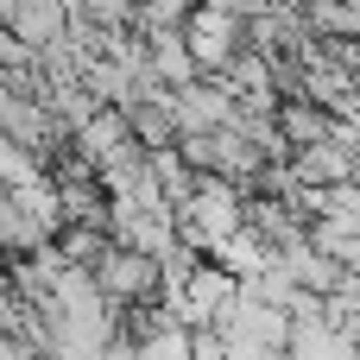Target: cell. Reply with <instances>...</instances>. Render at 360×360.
I'll return each mask as SVG.
<instances>
[{
    "label": "cell",
    "mask_w": 360,
    "mask_h": 360,
    "mask_svg": "<svg viewBox=\"0 0 360 360\" xmlns=\"http://www.w3.org/2000/svg\"><path fill=\"white\" fill-rule=\"evenodd\" d=\"M272 120H278V139L291 146V158L310 152V146H329V139H335V114H323V108L304 101V95H285V108H278Z\"/></svg>",
    "instance_id": "4"
},
{
    "label": "cell",
    "mask_w": 360,
    "mask_h": 360,
    "mask_svg": "<svg viewBox=\"0 0 360 360\" xmlns=\"http://www.w3.org/2000/svg\"><path fill=\"white\" fill-rule=\"evenodd\" d=\"M95 291L127 316V310H152V304H171V278H165V259L158 253H139V247H108V259L89 272Z\"/></svg>",
    "instance_id": "1"
},
{
    "label": "cell",
    "mask_w": 360,
    "mask_h": 360,
    "mask_svg": "<svg viewBox=\"0 0 360 360\" xmlns=\"http://www.w3.org/2000/svg\"><path fill=\"white\" fill-rule=\"evenodd\" d=\"M146 38H152V76H158L165 89H190V82H202V63H196L184 25H165V32H146Z\"/></svg>",
    "instance_id": "5"
},
{
    "label": "cell",
    "mask_w": 360,
    "mask_h": 360,
    "mask_svg": "<svg viewBox=\"0 0 360 360\" xmlns=\"http://www.w3.org/2000/svg\"><path fill=\"white\" fill-rule=\"evenodd\" d=\"M76 152L95 165V171H108L114 158H127V152H139V139H133V120H127V108H101L82 133H76Z\"/></svg>",
    "instance_id": "3"
},
{
    "label": "cell",
    "mask_w": 360,
    "mask_h": 360,
    "mask_svg": "<svg viewBox=\"0 0 360 360\" xmlns=\"http://www.w3.org/2000/svg\"><path fill=\"white\" fill-rule=\"evenodd\" d=\"M184 38L202 63V76H228V63L247 51V13L234 0H202L190 19H184Z\"/></svg>",
    "instance_id": "2"
}]
</instances>
